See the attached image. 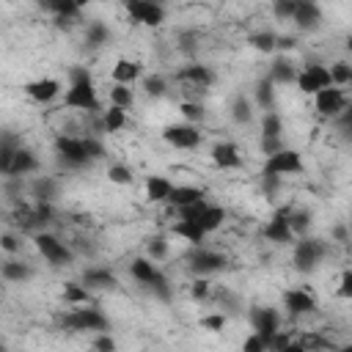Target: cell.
<instances>
[{"label":"cell","instance_id":"cell-2","mask_svg":"<svg viewBox=\"0 0 352 352\" xmlns=\"http://www.w3.org/2000/svg\"><path fill=\"white\" fill-rule=\"evenodd\" d=\"M129 275L140 283V286H146L151 294H157L160 300H170V294H173V289H170V280H168V275L157 267V261H151L148 256H138V258H132L129 261Z\"/></svg>","mask_w":352,"mask_h":352},{"label":"cell","instance_id":"cell-35","mask_svg":"<svg viewBox=\"0 0 352 352\" xmlns=\"http://www.w3.org/2000/svg\"><path fill=\"white\" fill-rule=\"evenodd\" d=\"M60 297H63L66 305H88V302H91V289H85V286L77 283V280H66Z\"/></svg>","mask_w":352,"mask_h":352},{"label":"cell","instance_id":"cell-61","mask_svg":"<svg viewBox=\"0 0 352 352\" xmlns=\"http://www.w3.org/2000/svg\"><path fill=\"white\" fill-rule=\"evenodd\" d=\"M91 3H94V0H74V6H77V8H80V11H82V8H85V6H91Z\"/></svg>","mask_w":352,"mask_h":352},{"label":"cell","instance_id":"cell-39","mask_svg":"<svg viewBox=\"0 0 352 352\" xmlns=\"http://www.w3.org/2000/svg\"><path fill=\"white\" fill-rule=\"evenodd\" d=\"M327 72H330V82H333V85L346 88V85L352 82V63H349V60H333V63L327 66Z\"/></svg>","mask_w":352,"mask_h":352},{"label":"cell","instance_id":"cell-48","mask_svg":"<svg viewBox=\"0 0 352 352\" xmlns=\"http://www.w3.org/2000/svg\"><path fill=\"white\" fill-rule=\"evenodd\" d=\"M190 297L192 300H206L212 297V280L206 275H195V280L190 283Z\"/></svg>","mask_w":352,"mask_h":352},{"label":"cell","instance_id":"cell-45","mask_svg":"<svg viewBox=\"0 0 352 352\" xmlns=\"http://www.w3.org/2000/svg\"><path fill=\"white\" fill-rule=\"evenodd\" d=\"M82 146H85V154H88L91 162H99V160L107 157V148H104V143H102L96 135H85V138H82Z\"/></svg>","mask_w":352,"mask_h":352},{"label":"cell","instance_id":"cell-20","mask_svg":"<svg viewBox=\"0 0 352 352\" xmlns=\"http://www.w3.org/2000/svg\"><path fill=\"white\" fill-rule=\"evenodd\" d=\"M292 22L297 25V30H316L322 25V6L316 0H297V8L292 14Z\"/></svg>","mask_w":352,"mask_h":352},{"label":"cell","instance_id":"cell-44","mask_svg":"<svg viewBox=\"0 0 352 352\" xmlns=\"http://www.w3.org/2000/svg\"><path fill=\"white\" fill-rule=\"evenodd\" d=\"M212 294L217 297V311H223V314H239V308H242V300L234 294V292H228V289H220V292H214V286H212Z\"/></svg>","mask_w":352,"mask_h":352},{"label":"cell","instance_id":"cell-22","mask_svg":"<svg viewBox=\"0 0 352 352\" xmlns=\"http://www.w3.org/2000/svg\"><path fill=\"white\" fill-rule=\"evenodd\" d=\"M0 278L8 283H25L33 278V267L16 256H8L6 261H0Z\"/></svg>","mask_w":352,"mask_h":352},{"label":"cell","instance_id":"cell-23","mask_svg":"<svg viewBox=\"0 0 352 352\" xmlns=\"http://www.w3.org/2000/svg\"><path fill=\"white\" fill-rule=\"evenodd\" d=\"M38 157H36V151L33 148H28L25 143L16 148V154H14V162H11V176H30V173H36L38 170ZM8 176V179H11Z\"/></svg>","mask_w":352,"mask_h":352},{"label":"cell","instance_id":"cell-15","mask_svg":"<svg viewBox=\"0 0 352 352\" xmlns=\"http://www.w3.org/2000/svg\"><path fill=\"white\" fill-rule=\"evenodd\" d=\"M176 80H179V82H184V85H190V88L206 91L209 85H214L217 74H214V69H212V66L198 63V60H190V63H184V66L176 72Z\"/></svg>","mask_w":352,"mask_h":352},{"label":"cell","instance_id":"cell-8","mask_svg":"<svg viewBox=\"0 0 352 352\" xmlns=\"http://www.w3.org/2000/svg\"><path fill=\"white\" fill-rule=\"evenodd\" d=\"M264 170L267 173H278V176H294V173H302L305 170V162H302V154L297 148H280L270 157H264Z\"/></svg>","mask_w":352,"mask_h":352},{"label":"cell","instance_id":"cell-58","mask_svg":"<svg viewBox=\"0 0 352 352\" xmlns=\"http://www.w3.org/2000/svg\"><path fill=\"white\" fill-rule=\"evenodd\" d=\"M94 349H99V352H113V349H116V338L104 330V333H99V336L94 338Z\"/></svg>","mask_w":352,"mask_h":352},{"label":"cell","instance_id":"cell-63","mask_svg":"<svg viewBox=\"0 0 352 352\" xmlns=\"http://www.w3.org/2000/svg\"><path fill=\"white\" fill-rule=\"evenodd\" d=\"M0 349H6V341H3V338H0Z\"/></svg>","mask_w":352,"mask_h":352},{"label":"cell","instance_id":"cell-28","mask_svg":"<svg viewBox=\"0 0 352 352\" xmlns=\"http://www.w3.org/2000/svg\"><path fill=\"white\" fill-rule=\"evenodd\" d=\"M198 198H204V190H201V187H192V184H173V190L168 192V201H165V204H170L173 209H179V206H187V204H192V201H198Z\"/></svg>","mask_w":352,"mask_h":352},{"label":"cell","instance_id":"cell-49","mask_svg":"<svg viewBox=\"0 0 352 352\" xmlns=\"http://www.w3.org/2000/svg\"><path fill=\"white\" fill-rule=\"evenodd\" d=\"M198 30H179V36H176V41H179V50L184 52V55H192L195 50H198Z\"/></svg>","mask_w":352,"mask_h":352},{"label":"cell","instance_id":"cell-43","mask_svg":"<svg viewBox=\"0 0 352 352\" xmlns=\"http://www.w3.org/2000/svg\"><path fill=\"white\" fill-rule=\"evenodd\" d=\"M179 113H182V118L190 121V124H201V121L206 118V107H204L198 99H187V102H182V104H179Z\"/></svg>","mask_w":352,"mask_h":352},{"label":"cell","instance_id":"cell-1","mask_svg":"<svg viewBox=\"0 0 352 352\" xmlns=\"http://www.w3.org/2000/svg\"><path fill=\"white\" fill-rule=\"evenodd\" d=\"M63 104L69 110H80V113H88V116H99L102 113V102L96 96L94 77H91L88 66H72L69 69V88H66Z\"/></svg>","mask_w":352,"mask_h":352},{"label":"cell","instance_id":"cell-9","mask_svg":"<svg viewBox=\"0 0 352 352\" xmlns=\"http://www.w3.org/2000/svg\"><path fill=\"white\" fill-rule=\"evenodd\" d=\"M162 140L173 148H195L201 146L204 135H201V126L198 124H190V121H179V124H168L162 129Z\"/></svg>","mask_w":352,"mask_h":352},{"label":"cell","instance_id":"cell-24","mask_svg":"<svg viewBox=\"0 0 352 352\" xmlns=\"http://www.w3.org/2000/svg\"><path fill=\"white\" fill-rule=\"evenodd\" d=\"M140 74H143V63L140 60H132V58H118L116 66H113V72H110L113 82H124V85H132Z\"/></svg>","mask_w":352,"mask_h":352},{"label":"cell","instance_id":"cell-37","mask_svg":"<svg viewBox=\"0 0 352 352\" xmlns=\"http://www.w3.org/2000/svg\"><path fill=\"white\" fill-rule=\"evenodd\" d=\"M311 223H314V214H311L308 209H294V206L289 209V226H292V234H294V236L308 234Z\"/></svg>","mask_w":352,"mask_h":352},{"label":"cell","instance_id":"cell-18","mask_svg":"<svg viewBox=\"0 0 352 352\" xmlns=\"http://www.w3.org/2000/svg\"><path fill=\"white\" fill-rule=\"evenodd\" d=\"M19 146H22V135L11 126H0V176L3 179L11 176V162Z\"/></svg>","mask_w":352,"mask_h":352},{"label":"cell","instance_id":"cell-16","mask_svg":"<svg viewBox=\"0 0 352 352\" xmlns=\"http://www.w3.org/2000/svg\"><path fill=\"white\" fill-rule=\"evenodd\" d=\"M283 305H286V314L292 316V319H300V316H308V314H314L316 311V297L308 292V289H286L283 292Z\"/></svg>","mask_w":352,"mask_h":352},{"label":"cell","instance_id":"cell-7","mask_svg":"<svg viewBox=\"0 0 352 352\" xmlns=\"http://www.w3.org/2000/svg\"><path fill=\"white\" fill-rule=\"evenodd\" d=\"M124 11L132 22L146 25V28H160L165 22V6L154 0H124Z\"/></svg>","mask_w":352,"mask_h":352},{"label":"cell","instance_id":"cell-26","mask_svg":"<svg viewBox=\"0 0 352 352\" xmlns=\"http://www.w3.org/2000/svg\"><path fill=\"white\" fill-rule=\"evenodd\" d=\"M275 85H289V82H294V77H297V66L286 58V55H278L272 63H270V74H267Z\"/></svg>","mask_w":352,"mask_h":352},{"label":"cell","instance_id":"cell-36","mask_svg":"<svg viewBox=\"0 0 352 352\" xmlns=\"http://www.w3.org/2000/svg\"><path fill=\"white\" fill-rule=\"evenodd\" d=\"M44 11H50L52 16H66V19H80V8L74 6V0H36Z\"/></svg>","mask_w":352,"mask_h":352},{"label":"cell","instance_id":"cell-55","mask_svg":"<svg viewBox=\"0 0 352 352\" xmlns=\"http://www.w3.org/2000/svg\"><path fill=\"white\" fill-rule=\"evenodd\" d=\"M0 250H6L8 256H16L22 250V239L16 234H0Z\"/></svg>","mask_w":352,"mask_h":352},{"label":"cell","instance_id":"cell-62","mask_svg":"<svg viewBox=\"0 0 352 352\" xmlns=\"http://www.w3.org/2000/svg\"><path fill=\"white\" fill-rule=\"evenodd\" d=\"M154 3H160V6H165V3H168V0H154Z\"/></svg>","mask_w":352,"mask_h":352},{"label":"cell","instance_id":"cell-21","mask_svg":"<svg viewBox=\"0 0 352 352\" xmlns=\"http://www.w3.org/2000/svg\"><path fill=\"white\" fill-rule=\"evenodd\" d=\"M25 94H28V99H33L38 104H50L52 99L60 96V80H55V77L30 80V82H25Z\"/></svg>","mask_w":352,"mask_h":352},{"label":"cell","instance_id":"cell-6","mask_svg":"<svg viewBox=\"0 0 352 352\" xmlns=\"http://www.w3.org/2000/svg\"><path fill=\"white\" fill-rule=\"evenodd\" d=\"M55 160L66 170H80V168L94 165L88 160V154H85L82 138H74V135H58L55 138Z\"/></svg>","mask_w":352,"mask_h":352},{"label":"cell","instance_id":"cell-50","mask_svg":"<svg viewBox=\"0 0 352 352\" xmlns=\"http://www.w3.org/2000/svg\"><path fill=\"white\" fill-rule=\"evenodd\" d=\"M107 179H110L113 184H132V170H129L124 162H113V165L107 168Z\"/></svg>","mask_w":352,"mask_h":352},{"label":"cell","instance_id":"cell-29","mask_svg":"<svg viewBox=\"0 0 352 352\" xmlns=\"http://www.w3.org/2000/svg\"><path fill=\"white\" fill-rule=\"evenodd\" d=\"M173 234L182 236L184 242H190L192 248L204 245V239H206V231L198 226V220H184V217H179V223H173Z\"/></svg>","mask_w":352,"mask_h":352},{"label":"cell","instance_id":"cell-41","mask_svg":"<svg viewBox=\"0 0 352 352\" xmlns=\"http://www.w3.org/2000/svg\"><path fill=\"white\" fill-rule=\"evenodd\" d=\"M140 88H143L146 96H151V99H162V96L168 94V80H165L162 74H148V77H143Z\"/></svg>","mask_w":352,"mask_h":352},{"label":"cell","instance_id":"cell-11","mask_svg":"<svg viewBox=\"0 0 352 352\" xmlns=\"http://www.w3.org/2000/svg\"><path fill=\"white\" fill-rule=\"evenodd\" d=\"M226 267H228V256H223L217 250H206L201 245H195V250L187 258V270L192 275H212V272H220Z\"/></svg>","mask_w":352,"mask_h":352},{"label":"cell","instance_id":"cell-27","mask_svg":"<svg viewBox=\"0 0 352 352\" xmlns=\"http://www.w3.org/2000/svg\"><path fill=\"white\" fill-rule=\"evenodd\" d=\"M173 190V182L168 176H148L146 179V201L148 204H165L168 201V192Z\"/></svg>","mask_w":352,"mask_h":352},{"label":"cell","instance_id":"cell-53","mask_svg":"<svg viewBox=\"0 0 352 352\" xmlns=\"http://www.w3.org/2000/svg\"><path fill=\"white\" fill-rule=\"evenodd\" d=\"M280 179H283V176H278V173H267V170H261V190H264L267 198H275V195H278V190H280Z\"/></svg>","mask_w":352,"mask_h":352},{"label":"cell","instance_id":"cell-57","mask_svg":"<svg viewBox=\"0 0 352 352\" xmlns=\"http://www.w3.org/2000/svg\"><path fill=\"white\" fill-rule=\"evenodd\" d=\"M338 297H341V300H349V297H352V270H344V272H341Z\"/></svg>","mask_w":352,"mask_h":352},{"label":"cell","instance_id":"cell-38","mask_svg":"<svg viewBox=\"0 0 352 352\" xmlns=\"http://www.w3.org/2000/svg\"><path fill=\"white\" fill-rule=\"evenodd\" d=\"M275 33L272 30H258V33H250L248 36V44L256 50V52H264V55H272L275 52Z\"/></svg>","mask_w":352,"mask_h":352},{"label":"cell","instance_id":"cell-34","mask_svg":"<svg viewBox=\"0 0 352 352\" xmlns=\"http://www.w3.org/2000/svg\"><path fill=\"white\" fill-rule=\"evenodd\" d=\"M226 223V209L223 206H214V204H206V209L198 214V226L206 231V234H212V231H217L220 226Z\"/></svg>","mask_w":352,"mask_h":352},{"label":"cell","instance_id":"cell-40","mask_svg":"<svg viewBox=\"0 0 352 352\" xmlns=\"http://www.w3.org/2000/svg\"><path fill=\"white\" fill-rule=\"evenodd\" d=\"M168 253H170L168 236L154 234V236H148V239H146V256H148L151 261H162V258H168Z\"/></svg>","mask_w":352,"mask_h":352},{"label":"cell","instance_id":"cell-12","mask_svg":"<svg viewBox=\"0 0 352 352\" xmlns=\"http://www.w3.org/2000/svg\"><path fill=\"white\" fill-rule=\"evenodd\" d=\"M289 209L292 206H278L272 212V217L267 220L264 226V239L272 242V245H292L294 242V234H292V226H289Z\"/></svg>","mask_w":352,"mask_h":352},{"label":"cell","instance_id":"cell-30","mask_svg":"<svg viewBox=\"0 0 352 352\" xmlns=\"http://www.w3.org/2000/svg\"><path fill=\"white\" fill-rule=\"evenodd\" d=\"M228 116H231V121H234V124H239V126H248V124L253 121V102H250L248 96L236 94V96L231 99Z\"/></svg>","mask_w":352,"mask_h":352},{"label":"cell","instance_id":"cell-19","mask_svg":"<svg viewBox=\"0 0 352 352\" xmlns=\"http://www.w3.org/2000/svg\"><path fill=\"white\" fill-rule=\"evenodd\" d=\"M85 289L91 292H107V289H116L118 286V278L110 267H99V264H91L82 270V280H80Z\"/></svg>","mask_w":352,"mask_h":352},{"label":"cell","instance_id":"cell-52","mask_svg":"<svg viewBox=\"0 0 352 352\" xmlns=\"http://www.w3.org/2000/svg\"><path fill=\"white\" fill-rule=\"evenodd\" d=\"M286 143H283V138L280 135H261V140H258V151L264 154V157H270V154H275V151H280Z\"/></svg>","mask_w":352,"mask_h":352},{"label":"cell","instance_id":"cell-47","mask_svg":"<svg viewBox=\"0 0 352 352\" xmlns=\"http://www.w3.org/2000/svg\"><path fill=\"white\" fill-rule=\"evenodd\" d=\"M226 322H228V314H223V311H214V314H206V316L198 319V324L209 333H220L226 327Z\"/></svg>","mask_w":352,"mask_h":352},{"label":"cell","instance_id":"cell-51","mask_svg":"<svg viewBox=\"0 0 352 352\" xmlns=\"http://www.w3.org/2000/svg\"><path fill=\"white\" fill-rule=\"evenodd\" d=\"M294 8H297V0H272V14L280 22H292Z\"/></svg>","mask_w":352,"mask_h":352},{"label":"cell","instance_id":"cell-32","mask_svg":"<svg viewBox=\"0 0 352 352\" xmlns=\"http://www.w3.org/2000/svg\"><path fill=\"white\" fill-rule=\"evenodd\" d=\"M107 38H110V28H107L102 19H91V22L85 25V47H88V50L104 47Z\"/></svg>","mask_w":352,"mask_h":352},{"label":"cell","instance_id":"cell-33","mask_svg":"<svg viewBox=\"0 0 352 352\" xmlns=\"http://www.w3.org/2000/svg\"><path fill=\"white\" fill-rule=\"evenodd\" d=\"M253 99L261 110H275V82L270 77H261L253 88Z\"/></svg>","mask_w":352,"mask_h":352},{"label":"cell","instance_id":"cell-5","mask_svg":"<svg viewBox=\"0 0 352 352\" xmlns=\"http://www.w3.org/2000/svg\"><path fill=\"white\" fill-rule=\"evenodd\" d=\"M33 242H36V250L44 256V261L50 267H69L74 261V250L69 242H63L60 236L50 234V231H36L33 234Z\"/></svg>","mask_w":352,"mask_h":352},{"label":"cell","instance_id":"cell-4","mask_svg":"<svg viewBox=\"0 0 352 352\" xmlns=\"http://www.w3.org/2000/svg\"><path fill=\"white\" fill-rule=\"evenodd\" d=\"M58 324L63 330H72V333H104L110 330V319L99 311V308H74V311H66Z\"/></svg>","mask_w":352,"mask_h":352},{"label":"cell","instance_id":"cell-60","mask_svg":"<svg viewBox=\"0 0 352 352\" xmlns=\"http://www.w3.org/2000/svg\"><path fill=\"white\" fill-rule=\"evenodd\" d=\"M330 236H333L338 245H344V242L349 239V231H346V226H344V223H336V226H333V231H330Z\"/></svg>","mask_w":352,"mask_h":352},{"label":"cell","instance_id":"cell-14","mask_svg":"<svg viewBox=\"0 0 352 352\" xmlns=\"http://www.w3.org/2000/svg\"><path fill=\"white\" fill-rule=\"evenodd\" d=\"M294 82H297V88H300L302 94H308V96H314L316 91L327 88V85H333V82H330V72H327L324 63H308V66H302V69L297 72Z\"/></svg>","mask_w":352,"mask_h":352},{"label":"cell","instance_id":"cell-10","mask_svg":"<svg viewBox=\"0 0 352 352\" xmlns=\"http://www.w3.org/2000/svg\"><path fill=\"white\" fill-rule=\"evenodd\" d=\"M314 107H316V113L322 118H330L333 121L344 107H349L346 91L341 85H327V88H322V91L314 94Z\"/></svg>","mask_w":352,"mask_h":352},{"label":"cell","instance_id":"cell-59","mask_svg":"<svg viewBox=\"0 0 352 352\" xmlns=\"http://www.w3.org/2000/svg\"><path fill=\"white\" fill-rule=\"evenodd\" d=\"M294 47H297V36H278V38H275V50L289 52V50H294Z\"/></svg>","mask_w":352,"mask_h":352},{"label":"cell","instance_id":"cell-42","mask_svg":"<svg viewBox=\"0 0 352 352\" xmlns=\"http://www.w3.org/2000/svg\"><path fill=\"white\" fill-rule=\"evenodd\" d=\"M110 104H118V107H132L135 104V91L132 85H124V82H113L110 88Z\"/></svg>","mask_w":352,"mask_h":352},{"label":"cell","instance_id":"cell-56","mask_svg":"<svg viewBox=\"0 0 352 352\" xmlns=\"http://www.w3.org/2000/svg\"><path fill=\"white\" fill-rule=\"evenodd\" d=\"M264 349H267V341L258 333H253V336H248L242 341V352H264Z\"/></svg>","mask_w":352,"mask_h":352},{"label":"cell","instance_id":"cell-31","mask_svg":"<svg viewBox=\"0 0 352 352\" xmlns=\"http://www.w3.org/2000/svg\"><path fill=\"white\" fill-rule=\"evenodd\" d=\"M99 121H102V132H107V135L121 132V129L126 126V110L118 107V104H110L107 110H102Z\"/></svg>","mask_w":352,"mask_h":352},{"label":"cell","instance_id":"cell-13","mask_svg":"<svg viewBox=\"0 0 352 352\" xmlns=\"http://www.w3.org/2000/svg\"><path fill=\"white\" fill-rule=\"evenodd\" d=\"M248 322H250L253 333H258L264 341H270L272 333L280 330V314L272 305H253L248 311Z\"/></svg>","mask_w":352,"mask_h":352},{"label":"cell","instance_id":"cell-54","mask_svg":"<svg viewBox=\"0 0 352 352\" xmlns=\"http://www.w3.org/2000/svg\"><path fill=\"white\" fill-rule=\"evenodd\" d=\"M206 198H198V201H192V204H187V206H179L176 212H179V217H184V220H198V214L206 209Z\"/></svg>","mask_w":352,"mask_h":352},{"label":"cell","instance_id":"cell-25","mask_svg":"<svg viewBox=\"0 0 352 352\" xmlns=\"http://www.w3.org/2000/svg\"><path fill=\"white\" fill-rule=\"evenodd\" d=\"M30 195L36 201H50L55 204V198L60 195V182L58 176H36V182L30 184Z\"/></svg>","mask_w":352,"mask_h":352},{"label":"cell","instance_id":"cell-46","mask_svg":"<svg viewBox=\"0 0 352 352\" xmlns=\"http://www.w3.org/2000/svg\"><path fill=\"white\" fill-rule=\"evenodd\" d=\"M283 132V118L275 110H264L261 116V135H280Z\"/></svg>","mask_w":352,"mask_h":352},{"label":"cell","instance_id":"cell-3","mask_svg":"<svg viewBox=\"0 0 352 352\" xmlns=\"http://www.w3.org/2000/svg\"><path fill=\"white\" fill-rule=\"evenodd\" d=\"M327 256V245L324 239H316V236H308L302 234L300 239H294V250H292V264L300 275H311L319 270L322 258Z\"/></svg>","mask_w":352,"mask_h":352},{"label":"cell","instance_id":"cell-17","mask_svg":"<svg viewBox=\"0 0 352 352\" xmlns=\"http://www.w3.org/2000/svg\"><path fill=\"white\" fill-rule=\"evenodd\" d=\"M209 160L220 170H236V168H242V154H239L236 143H231V140H217L209 148Z\"/></svg>","mask_w":352,"mask_h":352}]
</instances>
